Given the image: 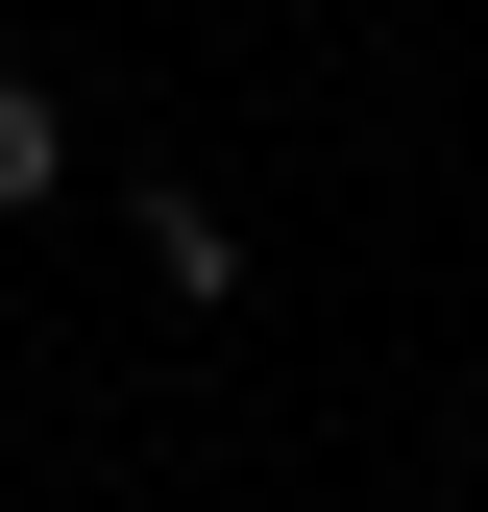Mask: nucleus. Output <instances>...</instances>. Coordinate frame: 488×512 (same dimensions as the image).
<instances>
[{"label": "nucleus", "mask_w": 488, "mask_h": 512, "mask_svg": "<svg viewBox=\"0 0 488 512\" xmlns=\"http://www.w3.org/2000/svg\"><path fill=\"white\" fill-rule=\"evenodd\" d=\"M147 293H171V317H244V220H220V196H147Z\"/></svg>", "instance_id": "f257e3e1"}, {"label": "nucleus", "mask_w": 488, "mask_h": 512, "mask_svg": "<svg viewBox=\"0 0 488 512\" xmlns=\"http://www.w3.org/2000/svg\"><path fill=\"white\" fill-rule=\"evenodd\" d=\"M49 171H74V98H49V74H0V220H25Z\"/></svg>", "instance_id": "f03ea898"}]
</instances>
